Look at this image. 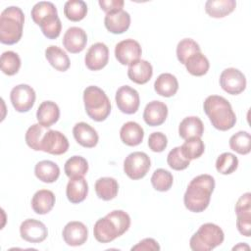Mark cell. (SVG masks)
Masks as SVG:
<instances>
[{
    "instance_id": "47",
    "label": "cell",
    "mask_w": 251,
    "mask_h": 251,
    "mask_svg": "<svg viewBox=\"0 0 251 251\" xmlns=\"http://www.w3.org/2000/svg\"><path fill=\"white\" fill-rule=\"evenodd\" d=\"M131 250H139V251H158L160 250V245L153 238H144L139 241L136 245L131 247Z\"/></svg>"
},
{
    "instance_id": "36",
    "label": "cell",
    "mask_w": 251,
    "mask_h": 251,
    "mask_svg": "<svg viewBox=\"0 0 251 251\" xmlns=\"http://www.w3.org/2000/svg\"><path fill=\"white\" fill-rule=\"evenodd\" d=\"M229 147L240 155H246L251 150V136L247 131H238L229 138Z\"/></svg>"
},
{
    "instance_id": "34",
    "label": "cell",
    "mask_w": 251,
    "mask_h": 251,
    "mask_svg": "<svg viewBox=\"0 0 251 251\" xmlns=\"http://www.w3.org/2000/svg\"><path fill=\"white\" fill-rule=\"evenodd\" d=\"M65 174L68 177L83 176L88 171V163L81 156H73L67 160L64 166Z\"/></svg>"
},
{
    "instance_id": "14",
    "label": "cell",
    "mask_w": 251,
    "mask_h": 251,
    "mask_svg": "<svg viewBox=\"0 0 251 251\" xmlns=\"http://www.w3.org/2000/svg\"><path fill=\"white\" fill-rule=\"evenodd\" d=\"M109 61V49L106 44L102 42H97L92 44L87 50L84 63L85 66L90 71H99L102 70Z\"/></svg>"
},
{
    "instance_id": "11",
    "label": "cell",
    "mask_w": 251,
    "mask_h": 251,
    "mask_svg": "<svg viewBox=\"0 0 251 251\" xmlns=\"http://www.w3.org/2000/svg\"><path fill=\"white\" fill-rule=\"evenodd\" d=\"M142 49L140 44L134 39H125L120 41L115 47V57L122 65H130L140 60Z\"/></svg>"
},
{
    "instance_id": "48",
    "label": "cell",
    "mask_w": 251,
    "mask_h": 251,
    "mask_svg": "<svg viewBox=\"0 0 251 251\" xmlns=\"http://www.w3.org/2000/svg\"><path fill=\"white\" fill-rule=\"evenodd\" d=\"M243 212H251V194L249 192L241 195L235 204V213Z\"/></svg>"
},
{
    "instance_id": "44",
    "label": "cell",
    "mask_w": 251,
    "mask_h": 251,
    "mask_svg": "<svg viewBox=\"0 0 251 251\" xmlns=\"http://www.w3.org/2000/svg\"><path fill=\"white\" fill-rule=\"evenodd\" d=\"M168 145L167 136L160 131L152 132L148 137V146L153 152H163Z\"/></svg>"
},
{
    "instance_id": "31",
    "label": "cell",
    "mask_w": 251,
    "mask_h": 251,
    "mask_svg": "<svg viewBox=\"0 0 251 251\" xmlns=\"http://www.w3.org/2000/svg\"><path fill=\"white\" fill-rule=\"evenodd\" d=\"M30 15L32 21L37 25H40L49 18L58 16V12L56 6L53 3L47 1H40L32 7Z\"/></svg>"
},
{
    "instance_id": "15",
    "label": "cell",
    "mask_w": 251,
    "mask_h": 251,
    "mask_svg": "<svg viewBox=\"0 0 251 251\" xmlns=\"http://www.w3.org/2000/svg\"><path fill=\"white\" fill-rule=\"evenodd\" d=\"M63 239L70 246H80L84 244L88 237L86 226L77 221L68 223L63 228Z\"/></svg>"
},
{
    "instance_id": "43",
    "label": "cell",
    "mask_w": 251,
    "mask_h": 251,
    "mask_svg": "<svg viewBox=\"0 0 251 251\" xmlns=\"http://www.w3.org/2000/svg\"><path fill=\"white\" fill-rule=\"evenodd\" d=\"M40 28L42 33L49 39H56L60 33L62 28V24L58 16L52 17L45 21L40 25Z\"/></svg>"
},
{
    "instance_id": "25",
    "label": "cell",
    "mask_w": 251,
    "mask_h": 251,
    "mask_svg": "<svg viewBox=\"0 0 251 251\" xmlns=\"http://www.w3.org/2000/svg\"><path fill=\"white\" fill-rule=\"evenodd\" d=\"M204 133V125L202 121L195 116L184 118L178 126V134L182 139L190 137H201Z\"/></svg>"
},
{
    "instance_id": "33",
    "label": "cell",
    "mask_w": 251,
    "mask_h": 251,
    "mask_svg": "<svg viewBox=\"0 0 251 251\" xmlns=\"http://www.w3.org/2000/svg\"><path fill=\"white\" fill-rule=\"evenodd\" d=\"M64 14L68 20L79 22L87 14V5L82 0H69L64 5Z\"/></svg>"
},
{
    "instance_id": "9",
    "label": "cell",
    "mask_w": 251,
    "mask_h": 251,
    "mask_svg": "<svg viewBox=\"0 0 251 251\" xmlns=\"http://www.w3.org/2000/svg\"><path fill=\"white\" fill-rule=\"evenodd\" d=\"M220 85L228 94L237 95L246 87L245 75L235 68L224 70L220 75Z\"/></svg>"
},
{
    "instance_id": "26",
    "label": "cell",
    "mask_w": 251,
    "mask_h": 251,
    "mask_svg": "<svg viewBox=\"0 0 251 251\" xmlns=\"http://www.w3.org/2000/svg\"><path fill=\"white\" fill-rule=\"evenodd\" d=\"M154 89L157 94L163 97H172L178 89V81L174 75L164 73L156 78L154 82Z\"/></svg>"
},
{
    "instance_id": "22",
    "label": "cell",
    "mask_w": 251,
    "mask_h": 251,
    "mask_svg": "<svg viewBox=\"0 0 251 251\" xmlns=\"http://www.w3.org/2000/svg\"><path fill=\"white\" fill-rule=\"evenodd\" d=\"M60 118V109L53 101H43L36 112V119L39 125L44 127H50L58 122Z\"/></svg>"
},
{
    "instance_id": "20",
    "label": "cell",
    "mask_w": 251,
    "mask_h": 251,
    "mask_svg": "<svg viewBox=\"0 0 251 251\" xmlns=\"http://www.w3.org/2000/svg\"><path fill=\"white\" fill-rule=\"evenodd\" d=\"M88 193V184L83 176L71 177L66 188L68 200L73 204L82 202Z\"/></svg>"
},
{
    "instance_id": "19",
    "label": "cell",
    "mask_w": 251,
    "mask_h": 251,
    "mask_svg": "<svg viewBox=\"0 0 251 251\" xmlns=\"http://www.w3.org/2000/svg\"><path fill=\"white\" fill-rule=\"evenodd\" d=\"M73 134L76 142L85 148H92L97 145L99 136L97 131L88 124L80 122L75 125Z\"/></svg>"
},
{
    "instance_id": "28",
    "label": "cell",
    "mask_w": 251,
    "mask_h": 251,
    "mask_svg": "<svg viewBox=\"0 0 251 251\" xmlns=\"http://www.w3.org/2000/svg\"><path fill=\"white\" fill-rule=\"evenodd\" d=\"M236 2L234 0H208L205 3L206 13L216 19L224 18L234 11Z\"/></svg>"
},
{
    "instance_id": "37",
    "label": "cell",
    "mask_w": 251,
    "mask_h": 251,
    "mask_svg": "<svg viewBox=\"0 0 251 251\" xmlns=\"http://www.w3.org/2000/svg\"><path fill=\"white\" fill-rule=\"evenodd\" d=\"M47 127L39 124H34L30 126L25 132V142L27 146L35 151H41V141L46 133Z\"/></svg>"
},
{
    "instance_id": "40",
    "label": "cell",
    "mask_w": 251,
    "mask_h": 251,
    "mask_svg": "<svg viewBox=\"0 0 251 251\" xmlns=\"http://www.w3.org/2000/svg\"><path fill=\"white\" fill-rule=\"evenodd\" d=\"M201 52L199 44L191 38H184L177 43L176 57L181 64H185L186 60L193 54Z\"/></svg>"
},
{
    "instance_id": "30",
    "label": "cell",
    "mask_w": 251,
    "mask_h": 251,
    "mask_svg": "<svg viewBox=\"0 0 251 251\" xmlns=\"http://www.w3.org/2000/svg\"><path fill=\"white\" fill-rule=\"evenodd\" d=\"M94 187L97 196L104 201H110L114 199L119 191L118 181L115 178L109 176L98 178Z\"/></svg>"
},
{
    "instance_id": "18",
    "label": "cell",
    "mask_w": 251,
    "mask_h": 251,
    "mask_svg": "<svg viewBox=\"0 0 251 251\" xmlns=\"http://www.w3.org/2000/svg\"><path fill=\"white\" fill-rule=\"evenodd\" d=\"M104 25L108 31L114 34H121L128 29L130 25V16L124 10L109 13L105 16Z\"/></svg>"
},
{
    "instance_id": "41",
    "label": "cell",
    "mask_w": 251,
    "mask_h": 251,
    "mask_svg": "<svg viewBox=\"0 0 251 251\" xmlns=\"http://www.w3.org/2000/svg\"><path fill=\"white\" fill-rule=\"evenodd\" d=\"M238 167L237 157L229 152L221 154L216 161V170L222 175H230Z\"/></svg>"
},
{
    "instance_id": "32",
    "label": "cell",
    "mask_w": 251,
    "mask_h": 251,
    "mask_svg": "<svg viewBox=\"0 0 251 251\" xmlns=\"http://www.w3.org/2000/svg\"><path fill=\"white\" fill-rule=\"evenodd\" d=\"M184 65L187 72L195 76H201L206 75L210 68V63L207 57L201 52H197L190 56L186 60Z\"/></svg>"
},
{
    "instance_id": "42",
    "label": "cell",
    "mask_w": 251,
    "mask_h": 251,
    "mask_svg": "<svg viewBox=\"0 0 251 251\" xmlns=\"http://www.w3.org/2000/svg\"><path fill=\"white\" fill-rule=\"evenodd\" d=\"M167 163L171 169L175 171H182L189 166L190 160L186 159L182 155L180 146H177L169 152L167 157Z\"/></svg>"
},
{
    "instance_id": "46",
    "label": "cell",
    "mask_w": 251,
    "mask_h": 251,
    "mask_svg": "<svg viewBox=\"0 0 251 251\" xmlns=\"http://www.w3.org/2000/svg\"><path fill=\"white\" fill-rule=\"evenodd\" d=\"M98 4L106 14H109L123 10L125 2L123 0H99Z\"/></svg>"
},
{
    "instance_id": "13",
    "label": "cell",
    "mask_w": 251,
    "mask_h": 251,
    "mask_svg": "<svg viewBox=\"0 0 251 251\" xmlns=\"http://www.w3.org/2000/svg\"><path fill=\"white\" fill-rule=\"evenodd\" d=\"M20 234L27 242L39 243L46 239L48 230L42 222L35 219H27L21 224Z\"/></svg>"
},
{
    "instance_id": "12",
    "label": "cell",
    "mask_w": 251,
    "mask_h": 251,
    "mask_svg": "<svg viewBox=\"0 0 251 251\" xmlns=\"http://www.w3.org/2000/svg\"><path fill=\"white\" fill-rule=\"evenodd\" d=\"M68 149L69 141L62 132L54 129L46 131L41 141V151L52 155H62Z\"/></svg>"
},
{
    "instance_id": "6",
    "label": "cell",
    "mask_w": 251,
    "mask_h": 251,
    "mask_svg": "<svg viewBox=\"0 0 251 251\" xmlns=\"http://www.w3.org/2000/svg\"><path fill=\"white\" fill-rule=\"evenodd\" d=\"M223 229L212 223L203 224L191 236L189 246L193 251H210L224 242Z\"/></svg>"
},
{
    "instance_id": "21",
    "label": "cell",
    "mask_w": 251,
    "mask_h": 251,
    "mask_svg": "<svg viewBox=\"0 0 251 251\" xmlns=\"http://www.w3.org/2000/svg\"><path fill=\"white\" fill-rule=\"evenodd\" d=\"M152 75V65L146 60H138L130 64L127 69L128 78L137 84H145L150 80Z\"/></svg>"
},
{
    "instance_id": "1",
    "label": "cell",
    "mask_w": 251,
    "mask_h": 251,
    "mask_svg": "<svg viewBox=\"0 0 251 251\" xmlns=\"http://www.w3.org/2000/svg\"><path fill=\"white\" fill-rule=\"evenodd\" d=\"M214 188L215 179L210 175H199L192 178L183 196L185 208L193 213H201L206 210Z\"/></svg>"
},
{
    "instance_id": "7",
    "label": "cell",
    "mask_w": 251,
    "mask_h": 251,
    "mask_svg": "<svg viewBox=\"0 0 251 251\" xmlns=\"http://www.w3.org/2000/svg\"><path fill=\"white\" fill-rule=\"evenodd\" d=\"M151 167L149 156L140 151L132 152L127 155L124 161L125 174L131 179H140L144 177Z\"/></svg>"
},
{
    "instance_id": "3",
    "label": "cell",
    "mask_w": 251,
    "mask_h": 251,
    "mask_svg": "<svg viewBox=\"0 0 251 251\" xmlns=\"http://www.w3.org/2000/svg\"><path fill=\"white\" fill-rule=\"evenodd\" d=\"M203 108L215 128L226 131L234 126L236 123L235 113L230 103L223 96H208L204 101Z\"/></svg>"
},
{
    "instance_id": "10",
    "label": "cell",
    "mask_w": 251,
    "mask_h": 251,
    "mask_svg": "<svg viewBox=\"0 0 251 251\" xmlns=\"http://www.w3.org/2000/svg\"><path fill=\"white\" fill-rule=\"evenodd\" d=\"M115 99L119 110L124 114H134L139 108V94L134 88L128 85L121 86L116 92Z\"/></svg>"
},
{
    "instance_id": "45",
    "label": "cell",
    "mask_w": 251,
    "mask_h": 251,
    "mask_svg": "<svg viewBox=\"0 0 251 251\" xmlns=\"http://www.w3.org/2000/svg\"><path fill=\"white\" fill-rule=\"evenodd\" d=\"M236 227L240 234L249 237L251 232V212L236 214Z\"/></svg>"
},
{
    "instance_id": "29",
    "label": "cell",
    "mask_w": 251,
    "mask_h": 251,
    "mask_svg": "<svg viewBox=\"0 0 251 251\" xmlns=\"http://www.w3.org/2000/svg\"><path fill=\"white\" fill-rule=\"evenodd\" d=\"M45 57L49 64L59 72H66L71 65L67 53L58 46L50 45L45 50Z\"/></svg>"
},
{
    "instance_id": "17",
    "label": "cell",
    "mask_w": 251,
    "mask_h": 251,
    "mask_svg": "<svg viewBox=\"0 0 251 251\" xmlns=\"http://www.w3.org/2000/svg\"><path fill=\"white\" fill-rule=\"evenodd\" d=\"M168 117V107L164 102L154 100L149 102L143 112V120L150 126H158L165 123Z\"/></svg>"
},
{
    "instance_id": "39",
    "label": "cell",
    "mask_w": 251,
    "mask_h": 251,
    "mask_svg": "<svg viewBox=\"0 0 251 251\" xmlns=\"http://www.w3.org/2000/svg\"><path fill=\"white\" fill-rule=\"evenodd\" d=\"M1 70L7 75H16L21 68L20 56L14 51H6L1 55Z\"/></svg>"
},
{
    "instance_id": "8",
    "label": "cell",
    "mask_w": 251,
    "mask_h": 251,
    "mask_svg": "<svg viewBox=\"0 0 251 251\" xmlns=\"http://www.w3.org/2000/svg\"><path fill=\"white\" fill-rule=\"evenodd\" d=\"M35 91L27 84H19L12 88L10 93V100L17 112H28L35 102Z\"/></svg>"
},
{
    "instance_id": "27",
    "label": "cell",
    "mask_w": 251,
    "mask_h": 251,
    "mask_svg": "<svg viewBox=\"0 0 251 251\" xmlns=\"http://www.w3.org/2000/svg\"><path fill=\"white\" fill-rule=\"evenodd\" d=\"M34 175L42 182L52 183L58 179L60 176V168L52 161L43 160L35 165Z\"/></svg>"
},
{
    "instance_id": "24",
    "label": "cell",
    "mask_w": 251,
    "mask_h": 251,
    "mask_svg": "<svg viewBox=\"0 0 251 251\" xmlns=\"http://www.w3.org/2000/svg\"><path fill=\"white\" fill-rule=\"evenodd\" d=\"M120 137L126 145L137 146L143 140L144 130L139 124L135 122H127L121 127Z\"/></svg>"
},
{
    "instance_id": "35",
    "label": "cell",
    "mask_w": 251,
    "mask_h": 251,
    "mask_svg": "<svg viewBox=\"0 0 251 251\" xmlns=\"http://www.w3.org/2000/svg\"><path fill=\"white\" fill-rule=\"evenodd\" d=\"M180 150L182 155L191 161L202 156L205 145L200 137H190L185 139L184 143L180 146Z\"/></svg>"
},
{
    "instance_id": "49",
    "label": "cell",
    "mask_w": 251,
    "mask_h": 251,
    "mask_svg": "<svg viewBox=\"0 0 251 251\" xmlns=\"http://www.w3.org/2000/svg\"><path fill=\"white\" fill-rule=\"evenodd\" d=\"M249 246L247 245V244H245V243H239V244H237L236 246H234L233 248H232V250H244V249H246V250H249Z\"/></svg>"
},
{
    "instance_id": "5",
    "label": "cell",
    "mask_w": 251,
    "mask_h": 251,
    "mask_svg": "<svg viewBox=\"0 0 251 251\" xmlns=\"http://www.w3.org/2000/svg\"><path fill=\"white\" fill-rule=\"evenodd\" d=\"M83 102L85 112L95 122L105 121L111 112V102L100 87L87 86L83 91Z\"/></svg>"
},
{
    "instance_id": "16",
    "label": "cell",
    "mask_w": 251,
    "mask_h": 251,
    "mask_svg": "<svg viewBox=\"0 0 251 251\" xmlns=\"http://www.w3.org/2000/svg\"><path fill=\"white\" fill-rule=\"evenodd\" d=\"M87 43L86 32L78 26H71L63 36V45L67 51L73 54L81 52Z\"/></svg>"
},
{
    "instance_id": "4",
    "label": "cell",
    "mask_w": 251,
    "mask_h": 251,
    "mask_svg": "<svg viewBox=\"0 0 251 251\" xmlns=\"http://www.w3.org/2000/svg\"><path fill=\"white\" fill-rule=\"evenodd\" d=\"M25 15L21 8L10 6L0 15V41L3 44L18 43L23 35Z\"/></svg>"
},
{
    "instance_id": "23",
    "label": "cell",
    "mask_w": 251,
    "mask_h": 251,
    "mask_svg": "<svg viewBox=\"0 0 251 251\" xmlns=\"http://www.w3.org/2000/svg\"><path fill=\"white\" fill-rule=\"evenodd\" d=\"M55 201V195L51 190L40 189L32 196L31 208L36 214L45 215L53 209Z\"/></svg>"
},
{
    "instance_id": "38",
    "label": "cell",
    "mask_w": 251,
    "mask_h": 251,
    "mask_svg": "<svg viewBox=\"0 0 251 251\" xmlns=\"http://www.w3.org/2000/svg\"><path fill=\"white\" fill-rule=\"evenodd\" d=\"M173 182V175L165 169H157L151 176L152 186L154 187V189L161 192L168 191L172 187Z\"/></svg>"
},
{
    "instance_id": "2",
    "label": "cell",
    "mask_w": 251,
    "mask_h": 251,
    "mask_svg": "<svg viewBox=\"0 0 251 251\" xmlns=\"http://www.w3.org/2000/svg\"><path fill=\"white\" fill-rule=\"evenodd\" d=\"M129 226V215L123 210H114L95 223L93 234L97 241L108 243L123 235Z\"/></svg>"
}]
</instances>
